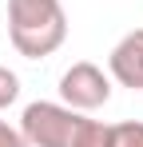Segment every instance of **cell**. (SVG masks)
Returning a JSON list of instances; mask_svg holds the SVG:
<instances>
[{"label":"cell","instance_id":"obj_8","mask_svg":"<svg viewBox=\"0 0 143 147\" xmlns=\"http://www.w3.org/2000/svg\"><path fill=\"white\" fill-rule=\"evenodd\" d=\"M0 147H28L20 135V127H8V123L0 119Z\"/></svg>","mask_w":143,"mask_h":147},{"label":"cell","instance_id":"obj_4","mask_svg":"<svg viewBox=\"0 0 143 147\" xmlns=\"http://www.w3.org/2000/svg\"><path fill=\"white\" fill-rule=\"evenodd\" d=\"M107 76L115 80L119 88L143 92V28L127 32L115 48H111V56H107Z\"/></svg>","mask_w":143,"mask_h":147},{"label":"cell","instance_id":"obj_1","mask_svg":"<svg viewBox=\"0 0 143 147\" xmlns=\"http://www.w3.org/2000/svg\"><path fill=\"white\" fill-rule=\"evenodd\" d=\"M8 36L24 60H44L68 40V12L60 0H8Z\"/></svg>","mask_w":143,"mask_h":147},{"label":"cell","instance_id":"obj_3","mask_svg":"<svg viewBox=\"0 0 143 147\" xmlns=\"http://www.w3.org/2000/svg\"><path fill=\"white\" fill-rule=\"evenodd\" d=\"M60 99L76 111H95L111 99V76L92 60H80L60 76Z\"/></svg>","mask_w":143,"mask_h":147},{"label":"cell","instance_id":"obj_2","mask_svg":"<svg viewBox=\"0 0 143 147\" xmlns=\"http://www.w3.org/2000/svg\"><path fill=\"white\" fill-rule=\"evenodd\" d=\"M80 123V111L68 103L36 99L20 115V135L28 147H72V131Z\"/></svg>","mask_w":143,"mask_h":147},{"label":"cell","instance_id":"obj_6","mask_svg":"<svg viewBox=\"0 0 143 147\" xmlns=\"http://www.w3.org/2000/svg\"><path fill=\"white\" fill-rule=\"evenodd\" d=\"M16 99H20V76L0 64V111H4L8 103H16Z\"/></svg>","mask_w":143,"mask_h":147},{"label":"cell","instance_id":"obj_7","mask_svg":"<svg viewBox=\"0 0 143 147\" xmlns=\"http://www.w3.org/2000/svg\"><path fill=\"white\" fill-rule=\"evenodd\" d=\"M115 147H143V123L139 119L115 123Z\"/></svg>","mask_w":143,"mask_h":147},{"label":"cell","instance_id":"obj_5","mask_svg":"<svg viewBox=\"0 0 143 147\" xmlns=\"http://www.w3.org/2000/svg\"><path fill=\"white\" fill-rule=\"evenodd\" d=\"M72 147H115V123L80 115L76 131H72Z\"/></svg>","mask_w":143,"mask_h":147}]
</instances>
